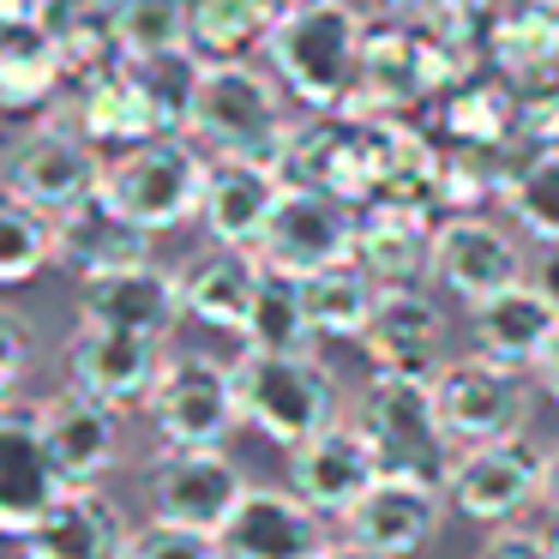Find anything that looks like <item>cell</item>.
<instances>
[{"label":"cell","mask_w":559,"mask_h":559,"mask_svg":"<svg viewBox=\"0 0 559 559\" xmlns=\"http://www.w3.org/2000/svg\"><path fill=\"white\" fill-rule=\"evenodd\" d=\"M367 19L349 0H307L265 37V61L301 109H349L367 55Z\"/></svg>","instance_id":"6da1fadb"},{"label":"cell","mask_w":559,"mask_h":559,"mask_svg":"<svg viewBox=\"0 0 559 559\" xmlns=\"http://www.w3.org/2000/svg\"><path fill=\"white\" fill-rule=\"evenodd\" d=\"M235 391H241V421L283 451L343 421V385L313 349H241Z\"/></svg>","instance_id":"7a4b0ae2"},{"label":"cell","mask_w":559,"mask_h":559,"mask_svg":"<svg viewBox=\"0 0 559 559\" xmlns=\"http://www.w3.org/2000/svg\"><path fill=\"white\" fill-rule=\"evenodd\" d=\"M295 121L283 109V79L259 61H205L193 103V127L187 139L211 151V157H253V163H283Z\"/></svg>","instance_id":"3957f363"},{"label":"cell","mask_w":559,"mask_h":559,"mask_svg":"<svg viewBox=\"0 0 559 559\" xmlns=\"http://www.w3.org/2000/svg\"><path fill=\"white\" fill-rule=\"evenodd\" d=\"M211 151L187 133H157L139 139L127 151H109L103 169V199L151 235H175L199 223V199H205Z\"/></svg>","instance_id":"277c9868"},{"label":"cell","mask_w":559,"mask_h":559,"mask_svg":"<svg viewBox=\"0 0 559 559\" xmlns=\"http://www.w3.org/2000/svg\"><path fill=\"white\" fill-rule=\"evenodd\" d=\"M355 427L367 433L379 469L445 481L451 463H457V439L445 433V421H439L433 379L373 373V385L361 391V403H355Z\"/></svg>","instance_id":"5b68a950"},{"label":"cell","mask_w":559,"mask_h":559,"mask_svg":"<svg viewBox=\"0 0 559 559\" xmlns=\"http://www.w3.org/2000/svg\"><path fill=\"white\" fill-rule=\"evenodd\" d=\"M151 433L157 445H193V451H223L229 433L241 427V391H235V361L211 355H169L145 397Z\"/></svg>","instance_id":"8992f818"},{"label":"cell","mask_w":559,"mask_h":559,"mask_svg":"<svg viewBox=\"0 0 559 559\" xmlns=\"http://www.w3.org/2000/svg\"><path fill=\"white\" fill-rule=\"evenodd\" d=\"M547 481V451L530 445V433L481 439V445H457V463L445 475L451 511H463L469 523H518L530 506H542Z\"/></svg>","instance_id":"52a82bcc"},{"label":"cell","mask_w":559,"mask_h":559,"mask_svg":"<svg viewBox=\"0 0 559 559\" xmlns=\"http://www.w3.org/2000/svg\"><path fill=\"white\" fill-rule=\"evenodd\" d=\"M439 421L457 445H481V439H506L530 427V379L523 367H506L493 355H457L433 373Z\"/></svg>","instance_id":"ba28073f"},{"label":"cell","mask_w":559,"mask_h":559,"mask_svg":"<svg viewBox=\"0 0 559 559\" xmlns=\"http://www.w3.org/2000/svg\"><path fill=\"white\" fill-rule=\"evenodd\" d=\"M355 217H361V205H349V199L307 187V181H283L277 211L265 223V241H259V259L271 271H289V277H313V271L355 253Z\"/></svg>","instance_id":"9c48e42d"},{"label":"cell","mask_w":559,"mask_h":559,"mask_svg":"<svg viewBox=\"0 0 559 559\" xmlns=\"http://www.w3.org/2000/svg\"><path fill=\"white\" fill-rule=\"evenodd\" d=\"M103 169H109V157H103L73 121H37L31 133L13 139V151H7V187H19V193L37 199L55 217L85 205V199H97Z\"/></svg>","instance_id":"30bf717a"},{"label":"cell","mask_w":559,"mask_h":559,"mask_svg":"<svg viewBox=\"0 0 559 559\" xmlns=\"http://www.w3.org/2000/svg\"><path fill=\"white\" fill-rule=\"evenodd\" d=\"M445 481H427V475H397V469H379L373 487L343 511L349 523V542L373 547L379 559H415L427 542L439 535L445 523Z\"/></svg>","instance_id":"8fae6325"},{"label":"cell","mask_w":559,"mask_h":559,"mask_svg":"<svg viewBox=\"0 0 559 559\" xmlns=\"http://www.w3.org/2000/svg\"><path fill=\"white\" fill-rule=\"evenodd\" d=\"M247 475L235 469L223 451H193V445H163L145 463V506L151 518L193 523V530L217 535L229 523V511L241 506Z\"/></svg>","instance_id":"7c38bea8"},{"label":"cell","mask_w":559,"mask_h":559,"mask_svg":"<svg viewBox=\"0 0 559 559\" xmlns=\"http://www.w3.org/2000/svg\"><path fill=\"white\" fill-rule=\"evenodd\" d=\"M523 247L518 235H506L499 223H487L481 211H451L433 229V283L451 289L463 307L487 301V295L523 283Z\"/></svg>","instance_id":"4fadbf2b"},{"label":"cell","mask_w":559,"mask_h":559,"mask_svg":"<svg viewBox=\"0 0 559 559\" xmlns=\"http://www.w3.org/2000/svg\"><path fill=\"white\" fill-rule=\"evenodd\" d=\"M187 319L181 307V271H163L157 259L103 271V277H79V325H115V331H145L163 337Z\"/></svg>","instance_id":"5bb4252c"},{"label":"cell","mask_w":559,"mask_h":559,"mask_svg":"<svg viewBox=\"0 0 559 559\" xmlns=\"http://www.w3.org/2000/svg\"><path fill=\"white\" fill-rule=\"evenodd\" d=\"M163 337L145 331H115V325H79L67 343V379L91 397H103L109 409H133L151 397L163 373Z\"/></svg>","instance_id":"9a60e30c"},{"label":"cell","mask_w":559,"mask_h":559,"mask_svg":"<svg viewBox=\"0 0 559 559\" xmlns=\"http://www.w3.org/2000/svg\"><path fill=\"white\" fill-rule=\"evenodd\" d=\"M37 415H43V445L55 457V475L67 487H97L115 469V457H121V409L67 385L55 397H43Z\"/></svg>","instance_id":"2e32d148"},{"label":"cell","mask_w":559,"mask_h":559,"mask_svg":"<svg viewBox=\"0 0 559 559\" xmlns=\"http://www.w3.org/2000/svg\"><path fill=\"white\" fill-rule=\"evenodd\" d=\"M361 349L373 361V373L433 379L451 361L445 355V313H439V301L421 283H409V289H379V307L361 331Z\"/></svg>","instance_id":"e0dca14e"},{"label":"cell","mask_w":559,"mask_h":559,"mask_svg":"<svg viewBox=\"0 0 559 559\" xmlns=\"http://www.w3.org/2000/svg\"><path fill=\"white\" fill-rule=\"evenodd\" d=\"M325 511H313L295 487H247L229 523L217 530L229 559H313L325 547Z\"/></svg>","instance_id":"ac0fdd59"},{"label":"cell","mask_w":559,"mask_h":559,"mask_svg":"<svg viewBox=\"0 0 559 559\" xmlns=\"http://www.w3.org/2000/svg\"><path fill=\"white\" fill-rule=\"evenodd\" d=\"M277 193H283L277 163L211 157L205 199H199V229L211 235V247H247V253H259L265 223H271V211H277Z\"/></svg>","instance_id":"d6986e66"},{"label":"cell","mask_w":559,"mask_h":559,"mask_svg":"<svg viewBox=\"0 0 559 559\" xmlns=\"http://www.w3.org/2000/svg\"><path fill=\"white\" fill-rule=\"evenodd\" d=\"M61 475L55 457L43 445V415L19 409V403H0V535H25L43 511L61 493Z\"/></svg>","instance_id":"ffe728a7"},{"label":"cell","mask_w":559,"mask_h":559,"mask_svg":"<svg viewBox=\"0 0 559 559\" xmlns=\"http://www.w3.org/2000/svg\"><path fill=\"white\" fill-rule=\"evenodd\" d=\"M373 475H379V457L355 421H331L289 451V487L325 518H343L373 487Z\"/></svg>","instance_id":"44dd1931"},{"label":"cell","mask_w":559,"mask_h":559,"mask_svg":"<svg viewBox=\"0 0 559 559\" xmlns=\"http://www.w3.org/2000/svg\"><path fill=\"white\" fill-rule=\"evenodd\" d=\"M433 229L439 217H427V211L373 199L355 217V259L373 271L379 289H409V283L433 277Z\"/></svg>","instance_id":"7402d4cb"},{"label":"cell","mask_w":559,"mask_h":559,"mask_svg":"<svg viewBox=\"0 0 559 559\" xmlns=\"http://www.w3.org/2000/svg\"><path fill=\"white\" fill-rule=\"evenodd\" d=\"M127 523L97 487H61L55 506L19 535L25 559H121Z\"/></svg>","instance_id":"603a6c76"},{"label":"cell","mask_w":559,"mask_h":559,"mask_svg":"<svg viewBox=\"0 0 559 559\" xmlns=\"http://www.w3.org/2000/svg\"><path fill=\"white\" fill-rule=\"evenodd\" d=\"M151 241H157V235L139 229V223L127 217V211H115L103 193L55 217V265L79 271V277H103V271L139 265V259H151Z\"/></svg>","instance_id":"cb8c5ba5"},{"label":"cell","mask_w":559,"mask_h":559,"mask_svg":"<svg viewBox=\"0 0 559 559\" xmlns=\"http://www.w3.org/2000/svg\"><path fill=\"white\" fill-rule=\"evenodd\" d=\"M259 277H265V259L247 253V247H211V253H199L193 265H181V307H187V319L241 337L247 319H253Z\"/></svg>","instance_id":"d4e9b609"},{"label":"cell","mask_w":559,"mask_h":559,"mask_svg":"<svg viewBox=\"0 0 559 559\" xmlns=\"http://www.w3.org/2000/svg\"><path fill=\"white\" fill-rule=\"evenodd\" d=\"M554 331H559V307L547 301L530 277L469 307L475 349L493 355V361H506V367H535V361H542V349L554 343Z\"/></svg>","instance_id":"484cf974"},{"label":"cell","mask_w":559,"mask_h":559,"mask_svg":"<svg viewBox=\"0 0 559 559\" xmlns=\"http://www.w3.org/2000/svg\"><path fill=\"white\" fill-rule=\"evenodd\" d=\"M67 103V61L43 25L0 31V121H43Z\"/></svg>","instance_id":"4316f807"},{"label":"cell","mask_w":559,"mask_h":559,"mask_svg":"<svg viewBox=\"0 0 559 559\" xmlns=\"http://www.w3.org/2000/svg\"><path fill=\"white\" fill-rule=\"evenodd\" d=\"M43 31L55 37V49H61V61H67V91L127 61L115 0H49Z\"/></svg>","instance_id":"83f0119b"},{"label":"cell","mask_w":559,"mask_h":559,"mask_svg":"<svg viewBox=\"0 0 559 559\" xmlns=\"http://www.w3.org/2000/svg\"><path fill=\"white\" fill-rule=\"evenodd\" d=\"M445 127L457 145L493 151L518 139V79L499 67H469L445 85Z\"/></svg>","instance_id":"f1b7e54d"},{"label":"cell","mask_w":559,"mask_h":559,"mask_svg":"<svg viewBox=\"0 0 559 559\" xmlns=\"http://www.w3.org/2000/svg\"><path fill=\"white\" fill-rule=\"evenodd\" d=\"M67 103H73V127L97 151H127V145H139V139H157L127 61L109 67V73H97V79H85V85H73Z\"/></svg>","instance_id":"f546056e"},{"label":"cell","mask_w":559,"mask_h":559,"mask_svg":"<svg viewBox=\"0 0 559 559\" xmlns=\"http://www.w3.org/2000/svg\"><path fill=\"white\" fill-rule=\"evenodd\" d=\"M301 301H307V319H313L319 337H337V343H361L367 319L379 307V283L361 259H337V265L301 277Z\"/></svg>","instance_id":"4dcf8cb0"},{"label":"cell","mask_w":559,"mask_h":559,"mask_svg":"<svg viewBox=\"0 0 559 559\" xmlns=\"http://www.w3.org/2000/svg\"><path fill=\"white\" fill-rule=\"evenodd\" d=\"M145 115L157 133H187L193 127V103H199V79H205V55L199 49H169V55H133L127 61Z\"/></svg>","instance_id":"1f68e13d"},{"label":"cell","mask_w":559,"mask_h":559,"mask_svg":"<svg viewBox=\"0 0 559 559\" xmlns=\"http://www.w3.org/2000/svg\"><path fill=\"white\" fill-rule=\"evenodd\" d=\"M499 211L518 223L530 241H559V145H530L518 163H506Z\"/></svg>","instance_id":"d6a6232c"},{"label":"cell","mask_w":559,"mask_h":559,"mask_svg":"<svg viewBox=\"0 0 559 559\" xmlns=\"http://www.w3.org/2000/svg\"><path fill=\"white\" fill-rule=\"evenodd\" d=\"M187 13H193V49L205 61H253L277 25L271 0H187Z\"/></svg>","instance_id":"836d02e7"},{"label":"cell","mask_w":559,"mask_h":559,"mask_svg":"<svg viewBox=\"0 0 559 559\" xmlns=\"http://www.w3.org/2000/svg\"><path fill=\"white\" fill-rule=\"evenodd\" d=\"M55 265V211L0 181V289L31 283Z\"/></svg>","instance_id":"e575fe53"},{"label":"cell","mask_w":559,"mask_h":559,"mask_svg":"<svg viewBox=\"0 0 559 559\" xmlns=\"http://www.w3.org/2000/svg\"><path fill=\"white\" fill-rule=\"evenodd\" d=\"M319 331L307 319V301H301V277L289 271H271L259 277V295H253V319L241 331V349H313Z\"/></svg>","instance_id":"d590c367"},{"label":"cell","mask_w":559,"mask_h":559,"mask_svg":"<svg viewBox=\"0 0 559 559\" xmlns=\"http://www.w3.org/2000/svg\"><path fill=\"white\" fill-rule=\"evenodd\" d=\"M121 19V49L133 55H169V49H193V13L187 0H115Z\"/></svg>","instance_id":"8d00e7d4"},{"label":"cell","mask_w":559,"mask_h":559,"mask_svg":"<svg viewBox=\"0 0 559 559\" xmlns=\"http://www.w3.org/2000/svg\"><path fill=\"white\" fill-rule=\"evenodd\" d=\"M121 559H229V554H223V542L211 530L151 518V523H139V530H127Z\"/></svg>","instance_id":"74e56055"},{"label":"cell","mask_w":559,"mask_h":559,"mask_svg":"<svg viewBox=\"0 0 559 559\" xmlns=\"http://www.w3.org/2000/svg\"><path fill=\"white\" fill-rule=\"evenodd\" d=\"M518 139L523 145H559V67L518 85Z\"/></svg>","instance_id":"f35d334b"},{"label":"cell","mask_w":559,"mask_h":559,"mask_svg":"<svg viewBox=\"0 0 559 559\" xmlns=\"http://www.w3.org/2000/svg\"><path fill=\"white\" fill-rule=\"evenodd\" d=\"M31 355H37V337H31V325L19 313H7L0 307V403L19 391V379L31 373Z\"/></svg>","instance_id":"ab89813d"},{"label":"cell","mask_w":559,"mask_h":559,"mask_svg":"<svg viewBox=\"0 0 559 559\" xmlns=\"http://www.w3.org/2000/svg\"><path fill=\"white\" fill-rule=\"evenodd\" d=\"M475 559H559V547H554V535H535V530H518V523H499Z\"/></svg>","instance_id":"60d3db41"},{"label":"cell","mask_w":559,"mask_h":559,"mask_svg":"<svg viewBox=\"0 0 559 559\" xmlns=\"http://www.w3.org/2000/svg\"><path fill=\"white\" fill-rule=\"evenodd\" d=\"M49 0H0V31H19V25H43Z\"/></svg>","instance_id":"b9f144b4"},{"label":"cell","mask_w":559,"mask_h":559,"mask_svg":"<svg viewBox=\"0 0 559 559\" xmlns=\"http://www.w3.org/2000/svg\"><path fill=\"white\" fill-rule=\"evenodd\" d=\"M530 283L559 307V241H547V247H542V259H535V277H530Z\"/></svg>","instance_id":"7bdbcfd3"},{"label":"cell","mask_w":559,"mask_h":559,"mask_svg":"<svg viewBox=\"0 0 559 559\" xmlns=\"http://www.w3.org/2000/svg\"><path fill=\"white\" fill-rule=\"evenodd\" d=\"M535 385H542L547 397L559 403V331H554V343L542 349V361H535Z\"/></svg>","instance_id":"ee69618b"},{"label":"cell","mask_w":559,"mask_h":559,"mask_svg":"<svg viewBox=\"0 0 559 559\" xmlns=\"http://www.w3.org/2000/svg\"><path fill=\"white\" fill-rule=\"evenodd\" d=\"M542 506L559 518V445L547 451V481H542Z\"/></svg>","instance_id":"f6af8a7d"},{"label":"cell","mask_w":559,"mask_h":559,"mask_svg":"<svg viewBox=\"0 0 559 559\" xmlns=\"http://www.w3.org/2000/svg\"><path fill=\"white\" fill-rule=\"evenodd\" d=\"M313 559H379V554H373V547H361V542H325Z\"/></svg>","instance_id":"bcb514c9"},{"label":"cell","mask_w":559,"mask_h":559,"mask_svg":"<svg viewBox=\"0 0 559 559\" xmlns=\"http://www.w3.org/2000/svg\"><path fill=\"white\" fill-rule=\"evenodd\" d=\"M271 7H277V19H283V13H295V7H307V0H271Z\"/></svg>","instance_id":"7dc6e473"},{"label":"cell","mask_w":559,"mask_h":559,"mask_svg":"<svg viewBox=\"0 0 559 559\" xmlns=\"http://www.w3.org/2000/svg\"><path fill=\"white\" fill-rule=\"evenodd\" d=\"M547 7H554V13H559V0H547Z\"/></svg>","instance_id":"c3c4849f"},{"label":"cell","mask_w":559,"mask_h":559,"mask_svg":"<svg viewBox=\"0 0 559 559\" xmlns=\"http://www.w3.org/2000/svg\"><path fill=\"white\" fill-rule=\"evenodd\" d=\"M554 547H559V530H554Z\"/></svg>","instance_id":"681fc988"}]
</instances>
